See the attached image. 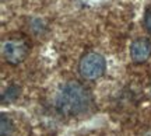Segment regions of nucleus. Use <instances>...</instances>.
Returning <instances> with one entry per match:
<instances>
[{
    "label": "nucleus",
    "instance_id": "nucleus-1",
    "mask_svg": "<svg viewBox=\"0 0 151 136\" xmlns=\"http://www.w3.org/2000/svg\"><path fill=\"white\" fill-rule=\"evenodd\" d=\"M92 104V95L83 84L77 82L66 83L56 97V108L60 114L77 116L87 112Z\"/></svg>",
    "mask_w": 151,
    "mask_h": 136
},
{
    "label": "nucleus",
    "instance_id": "nucleus-2",
    "mask_svg": "<svg viewBox=\"0 0 151 136\" xmlns=\"http://www.w3.org/2000/svg\"><path fill=\"white\" fill-rule=\"evenodd\" d=\"M78 70L83 79L86 80H97L106 70V62L102 55L97 52H87L83 55L78 63Z\"/></svg>",
    "mask_w": 151,
    "mask_h": 136
},
{
    "label": "nucleus",
    "instance_id": "nucleus-3",
    "mask_svg": "<svg viewBox=\"0 0 151 136\" xmlns=\"http://www.w3.org/2000/svg\"><path fill=\"white\" fill-rule=\"evenodd\" d=\"M29 54V46L22 39H11L3 44V56L10 65H18L27 59Z\"/></svg>",
    "mask_w": 151,
    "mask_h": 136
},
{
    "label": "nucleus",
    "instance_id": "nucleus-4",
    "mask_svg": "<svg viewBox=\"0 0 151 136\" xmlns=\"http://www.w3.org/2000/svg\"><path fill=\"white\" fill-rule=\"evenodd\" d=\"M151 56V41L148 38H137L130 45V58L134 63H144Z\"/></svg>",
    "mask_w": 151,
    "mask_h": 136
},
{
    "label": "nucleus",
    "instance_id": "nucleus-5",
    "mask_svg": "<svg viewBox=\"0 0 151 136\" xmlns=\"http://www.w3.org/2000/svg\"><path fill=\"white\" fill-rule=\"evenodd\" d=\"M14 131V124L13 121L6 114H1L0 116V135L1 136H10Z\"/></svg>",
    "mask_w": 151,
    "mask_h": 136
},
{
    "label": "nucleus",
    "instance_id": "nucleus-6",
    "mask_svg": "<svg viewBox=\"0 0 151 136\" xmlns=\"http://www.w3.org/2000/svg\"><path fill=\"white\" fill-rule=\"evenodd\" d=\"M18 94H20V88L17 87V86H10V87H7V90L1 94V103L6 104V103L14 101V100L18 97Z\"/></svg>",
    "mask_w": 151,
    "mask_h": 136
},
{
    "label": "nucleus",
    "instance_id": "nucleus-7",
    "mask_svg": "<svg viewBox=\"0 0 151 136\" xmlns=\"http://www.w3.org/2000/svg\"><path fill=\"white\" fill-rule=\"evenodd\" d=\"M144 25H146L147 31L151 34V10L146 11V16H144Z\"/></svg>",
    "mask_w": 151,
    "mask_h": 136
}]
</instances>
